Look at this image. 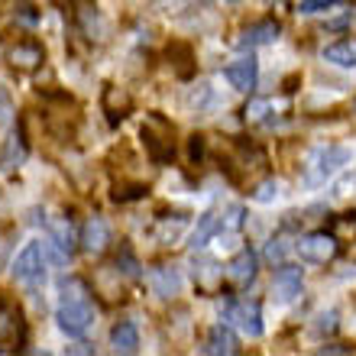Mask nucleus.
<instances>
[{
	"label": "nucleus",
	"instance_id": "nucleus-1",
	"mask_svg": "<svg viewBox=\"0 0 356 356\" xmlns=\"http://www.w3.org/2000/svg\"><path fill=\"white\" fill-rule=\"evenodd\" d=\"M56 324L68 337H85L94 324V305L88 301V295L62 298V305H58V311H56Z\"/></svg>",
	"mask_w": 356,
	"mask_h": 356
},
{
	"label": "nucleus",
	"instance_id": "nucleus-2",
	"mask_svg": "<svg viewBox=\"0 0 356 356\" xmlns=\"http://www.w3.org/2000/svg\"><path fill=\"white\" fill-rule=\"evenodd\" d=\"M140 136H143V143H146V152H149L152 162H159V165L172 162V156H175V143H172V127L162 120V117L152 113L149 120L143 123Z\"/></svg>",
	"mask_w": 356,
	"mask_h": 356
},
{
	"label": "nucleus",
	"instance_id": "nucleus-3",
	"mask_svg": "<svg viewBox=\"0 0 356 356\" xmlns=\"http://www.w3.org/2000/svg\"><path fill=\"white\" fill-rule=\"evenodd\" d=\"M347 162H350V149H343V146H321V149H314L308 159V185L327 181Z\"/></svg>",
	"mask_w": 356,
	"mask_h": 356
},
{
	"label": "nucleus",
	"instance_id": "nucleus-4",
	"mask_svg": "<svg viewBox=\"0 0 356 356\" xmlns=\"http://www.w3.org/2000/svg\"><path fill=\"white\" fill-rule=\"evenodd\" d=\"M46 275V243H26L13 259V279L23 285H36Z\"/></svg>",
	"mask_w": 356,
	"mask_h": 356
},
{
	"label": "nucleus",
	"instance_id": "nucleus-5",
	"mask_svg": "<svg viewBox=\"0 0 356 356\" xmlns=\"http://www.w3.org/2000/svg\"><path fill=\"white\" fill-rule=\"evenodd\" d=\"M224 321L227 324H236L246 337H263V311L256 301H227L224 308Z\"/></svg>",
	"mask_w": 356,
	"mask_h": 356
},
{
	"label": "nucleus",
	"instance_id": "nucleus-6",
	"mask_svg": "<svg viewBox=\"0 0 356 356\" xmlns=\"http://www.w3.org/2000/svg\"><path fill=\"white\" fill-rule=\"evenodd\" d=\"M295 250H298V256L305 259V263H330L334 259V253H337V240L330 234H305L298 236V243H295Z\"/></svg>",
	"mask_w": 356,
	"mask_h": 356
},
{
	"label": "nucleus",
	"instance_id": "nucleus-7",
	"mask_svg": "<svg viewBox=\"0 0 356 356\" xmlns=\"http://www.w3.org/2000/svg\"><path fill=\"white\" fill-rule=\"evenodd\" d=\"M301 282H305V275H301L298 266L282 263L279 269H275V275H272V298L295 301L301 295Z\"/></svg>",
	"mask_w": 356,
	"mask_h": 356
},
{
	"label": "nucleus",
	"instance_id": "nucleus-8",
	"mask_svg": "<svg viewBox=\"0 0 356 356\" xmlns=\"http://www.w3.org/2000/svg\"><path fill=\"white\" fill-rule=\"evenodd\" d=\"M227 81H230L236 91H253L256 81H259V62L253 58V52H250V56H240L236 62L227 65Z\"/></svg>",
	"mask_w": 356,
	"mask_h": 356
},
{
	"label": "nucleus",
	"instance_id": "nucleus-9",
	"mask_svg": "<svg viewBox=\"0 0 356 356\" xmlns=\"http://www.w3.org/2000/svg\"><path fill=\"white\" fill-rule=\"evenodd\" d=\"M279 39V23L275 19H263V23H253V26H246L236 39V46L240 49H256V46H272Z\"/></svg>",
	"mask_w": 356,
	"mask_h": 356
},
{
	"label": "nucleus",
	"instance_id": "nucleus-10",
	"mask_svg": "<svg viewBox=\"0 0 356 356\" xmlns=\"http://www.w3.org/2000/svg\"><path fill=\"white\" fill-rule=\"evenodd\" d=\"M256 272H259V256L246 246V250H240V253L227 263V275L236 282V285H250V282L256 279Z\"/></svg>",
	"mask_w": 356,
	"mask_h": 356
},
{
	"label": "nucleus",
	"instance_id": "nucleus-11",
	"mask_svg": "<svg viewBox=\"0 0 356 356\" xmlns=\"http://www.w3.org/2000/svg\"><path fill=\"white\" fill-rule=\"evenodd\" d=\"M78 243H81V250L85 253H104L107 250V243H111V230H107V224H104L101 217H91L85 227H81V236H78Z\"/></svg>",
	"mask_w": 356,
	"mask_h": 356
},
{
	"label": "nucleus",
	"instance_id": "nucleus-12",
	"mask_svg": "<svg viewBox=\"0 0 356 356\" xmlns=\"http://www.w3.org/2000/svg\"><path fill=\"white\" fill-rule=\"evenodd\" d=\"M236 334L230 330V324H217V327H211V334H207V347H204V353H214V356H230V353H236Z\"/></svg>",
	"mask_w": 356,
	"mask_h": 356
},
{
	"label": "nucleus",
	"instance_id": "nucleus-13",
	"mask_svg": "<svg viewBox=\"0 0 356 356\" xmlns=\"http://www.w3.org/2000/svg\"><path fill=\"white\" fill-rule=\"evenodd\" d=\"M111 347L117 350V353H136V350H140V330H136L133 321H120V324H113Z\"/></svg>",
	"mask_w": 356,
	"mask_h": 356
},
{
	"label": "nucleus",
	"instance_id": "nucleus-14",
	"mask_svg": "<svg viewBox=\"0 0 356 356\" xmlns=\"http://www.w3.org/2000/svg\"><path fill=\"white\" fill-rule=\"evenodd\" d=\"M149 282H152V291H156L159 298H172V295L181 291V275H178V269H172V266L156 269L149 275Z\"/></svg>",
	"mask_w": 356,
	"mask_h": 356
},
{
	"label": "nucleus",
	"instance_id": "nucleus-15",
	"mask_svg": "<svg viewBox=\"0 0 356 356\" xmlns=\"http://www.w3.org/2000/svg\"><path fill=\"white\" fill-rule=\"evenodd\" d=\"M42 46H36V42H17V46L10 49V65L17 68H36L39 62H42Z\"/></svg>",
	"mask_w": 356,
	"mask_h": 356
},
{
	"label": "nucleus",
	"instance_id": "nucleus-16",
	"mask_svg": "<svg viewBox=\"0 0 356 356\" xmlns=\"http://www.w3.org/2000/svg\"><path fill=\"white\" fill-rule=\"evenodd\" d=\"M220 227H224V220H220V217H214V214H201V217H197L195 234H191V246H195V250L207 246L217 234H220Z\"/></svg>",
	"mask_w": 356,
	"mask_h": 356
},
{
	"label": "nucleus",
	"instance_id": "nucleus-17",
	"mask_svg": "<svg viewBox=\"0 0 356 356\" xmlns=\"http://www.w3.org/2000/svg\"><path fill=\"white\" fill-rule=\"evenodd\" d=\"M324 62H330V65L337 68H356V46L353 42H330V46H324Z\"/></svg>",
	"mask_w": 356,
	"mask_h": 356
},
{
	"label": "nucleus",
	"instance_id": "nucleus-18",
	"mask_svg": "<svg viewBox=\"0 0 356 356\" xmlns=\"http://www.w3.org/2000/svg\"><path fill=\"white\" fill-rule=\"evenodd\" d=\"M52 246H58L62 256L75 253V234H72V224H68V220H56V224H52Z\"/></svg>",
	"mask_w": 356,
	"mask_h": 356
},
{
	"label": "nucleus",
	"instance_id": "nucleus-19",
	"mask_svg": "<svg viewBox=\"0 0 356 356\" xmlns=\"http://www.w3.org/2000/svg\"><path fill=\"white\" fill-rule=\"evenodd\" d=\"M169 58L175 62L178 78H191V62H195L191 46H185V42H172V46H169Z\"/></svg>",
	"mask_w": 356,
	"mask_h": 356
},
{
	"label": "nucleus",
	"instance_id": "nucleus-20",
	"mask_svg": "<svg viewBox=\"0 0 356 356\" xmlns=\"http://www.w3.org/2000/svg\"><path fill=\"white\" fill-rule=\"evenodd\" d=\"M104 111L111 113V123H120L123 117H127V111H130V101L123 97V101L117 104V88H107V94H104Z\"/></svg>",
	"mask_w": 356,
	"mask_h": 356
},
{
	"label": "nucleus",
	"instance_id": "nucleus-21",
	"mask_svg": "<svg viewBox=\"0 0 356 356\" xmlns=\"http://www.w3.org/2000/svg\"><path fill=\"white\" fill-rule=\"evenodd\" d=\"M117 272L127 275V279H140V259H136L130 250H120V256H117Z\"/></svg>",
	"mask_w": 356,
	"mask_h": 356
},
{
	"label": "nucleus",
	"instance_id": "nucleus-22",
	"mask_svg": "<svg viewBox=\"0 0 356 356\" xmlns=\"http://www.w3.org/2000/svg\"><path fill=\"white\" fill-rule=\"evenodd\" d=\"M275 197H279V181H275V178H269V181H263V185H256V191H253L256 204H272Z\"/></svg>",
	"mask_w": 356,
	"mask_h": 356
},
{
	"label": "nucleus",
	"instance_id": "nucleus-23",
	"mask_svg": "<svg viewBox=\"0 0 356 356\" xmlns=\"http://www.w3.org/2000/svg\"><path fill=\"white\" fill-rule=\"evenodd\" d=\"M285 253H289V246H285V240H272L269 246H266V259H269L272 266L275 263H285Z\"/></svg>",
	"mask_w": 356,
	"mask_h": 356
},
{
	"label": "nucleus",
	"instance_id": "nucleus-24",
	"mask_svg": "<svg viewBox=\"0 0 356 356\" xmlns=\"http://www.w3.org/2000/svg\"><path fill=\"white\" fill-rule=\"evenodd\" d=\"M146 195V185H127L120 191V188H117V191H113V201H136V197H143Z\"/></svg>",
	"mask_w": 356,
	"mask_h": 356
},
{
	"label": "nucleus",
	"instance_id": "nucleus-25",
	"mask_svg": "<svg viewBox=\"0 0 356 356\" xmlns=\"http://www.w3.org/2000/svg\"><path fill=\"white\" fill-rule=\"evenodd\" d=\"M10 334H13V314H10L7 301L0 298V340L10 337Z\"/></svg>",
	"mask_w": 356,
	"mask_h": 356
},
{
	"label": "nucleus",
	"instance_id": "nucleus-26",
	"mask_svg": "<svg viewBox=\"0 0 356 356\" xmlns=\"http://www.w3.org/2000/svg\"><path fill=\"white\" fill-rule=\"evenodd\" d=\"M318 330L321 334H330V330H337V311H324L318 318Z\"/></svg>",
	"mask_w": 356,
	"mask_h": 356
},
{
	"label": "nucleus",
	"instance_id": "nucleus-27",
	"mask_svg": "<svg viewBox=\"0 0 356 356\" xmlns=\"http://www.w3.org/2000/svg\"><path fill=\"white\" fill-rule=\"evenodd\" d=\"M201 156H204V136H191L188 140V159L197 162Z\"/></svg>",
	"mask_w": 356,
	"mask_h": 356
},
{
	"label": "nucleus",
	"instance_id": "nucleus-28",
	"mask_svg": "<svg viewBox=\"0 0 356 356\" xmlns=\"http://www.w3.org/2000/svg\"><path fill=\"white\" fill-rule=\"evenodd\" d=\"M334 0H301L298 13H321V10H327Z\"/></svg>",
	"mask_w": 356,
	"mask_h": 356
},
{
	"label": "nucleus",
	"instance_id": "nucleus-29",
	"mask_svg": "<svg viewBox=\"0 0 356 356\" xmlns=\"http://www.w3.org/2000/svg\"><path fill=\"white\" fill-rule=\"evenodd\" d=\"M243 224V207H230V214H227V227H240Z\"/></svg>",
	"mask_w": 356,
	"mask_h": 356
},
{
	"label": "nucleus",
	"instance_id": "nucleus-30",
	"mask_svg": "<svg viewBox=\"0 0 356 356\" xmlns=\"http://www.w3.org/2000/svg\"><path fill=\"white\" fill-rule=\"evenodd\" d=\"M68 353H85V356H91L94 347H88V343H75V347H68Z\"/></svg>",
	"mask_w": 356,
	"mask_h": 356
},
{
	"label": "nucleus",
	"instance_id": "nucleus-31",
	"mask_svg": "<svg viewBox=\"0 0 356 356\" xmlns=\"http://www.w3.org/2000/svg\"><path fill=\"white\" fill-rule=\"evenodd\" d=\"M227 3H240V0H227Z\"/></svg>",
	"mask_w": 356,
	"mask_h": 356
},
{
	"label": "nucleus",
	"instance_id": "nucleus-32",
	"mask_svg": "<svg viewBox=\"0 0 356 356\" xmlns=\"http://www.w3.org/2000/svg\"><path fill=\"white\" fill-rule=\"evenodd\" d=\"M275 3H282V0H275Z\"/></svg>",
	"mask_w": 356,
	"mask_h": 356
}]
</instances>
